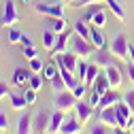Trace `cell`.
Instances as JSON below:
<instances>
[{"mask_svg":"<svg viewBox=\"0 0 134 134\" xmlns=\"http://www.w3.org/2000/svg\"><path fill=\"white\" fill-rule=\"evenodd\" d=\"M70 51L79 60H87V58H92L96 53V47L92 45V41H87V38L79 36L77 32H72V36H70Z\"/></svg>","mask_w":134,"mask_h":134,"instance_id":"1","label":"cell"},{"mask_svg":"<svg viewBox=\"0 0 134 134\" xmlns=\"http://www.w3.org/2000/svg\"><path fill=\"white\" fill-rule=\"evenodd\" d=\"M111 53H113V58L121 60V62L130 60V43H128L124 32H117L115 38L111 41Z\"/></svg>","mask_w":134,"mask_h":134,"instance_id":"2","label":"cell"},{"mask_svg":"<svg viewBox=\"0 0 134 134\" xmlns=\"http://www.w3.org/2000/svg\"><path fill=\"white\" fill-rule=\"evenodd\" d=\"M19 11L15 7L13 0H4V7H2V19H0V28H15L19 24Z\"/></svg>","mask_w":134,"mask_h":134,"instance_id":"3","label":"cell"},{"mask_svg":"<svg viewBox=\"0 0 134 134\" xmlns=\"http://www.w3.org/2000/svg\"><path fill=\"white\" fill-rule=\"evenodd\" d=\"M83 19L90 21V24L96 26V28H104V26H107V9H104V4H102V2L92 4V9L83 15Z\"/></svg>","mask_w":134,"mask_h":134,"instance_id":"4","label":"cell"},{"mask_svg":"<svg viewBox=\"0 0 134 134\" xmlns=\"http://www.w3.org/2000/svg\"><path fill=\"white\" fill-rule=\"evenodd\" d=\"M77 96L70 92V90H66V92H58L55 98H53V109L58 111H64V113H68L72 109H77Z\"/></svg>","mask_w":134,"mask_h":134,"instance_id":"5","label":"cell"},{"mask_svg":"<svg viewBox=\"0 0 134 134\" xmlns=\"http://www.w3.org/2000/svg\"><path fill=\"white\" fill-rule=\"evenodd\" d=\"M115 113H117V121H119V128L124 130H130L132 128V109L124 102V100H119V102L115 104Z\"/></svg>","mask_w":134,"mask_h":134,"instance_id":"6","label":"cell"},{"mask_svg":"<svg viewBox=\"0 0 134 134\" xmlns=\"http://www.w3.org/2000/svg\"><path fill=\"white\" fill-rule=\"evenodd\" d=\"M34 11L45 15V17H64V7L60 2L58 4H43V2H38V4H34Z\"/></svg>","mask_w":134,"mask_h":134,"instance_id":"7","label":"cell"},{"mask_svg":"<svg viewBox=\"0 0 134 134\" xmlns=\"http://www.w3.org/2000/svg\"><path fill=\"white\" fill-rule=\"evenodd\" d=\"M55 62L58 64H62V66H66L70 72H75L77 75V68H79V58L72 53V51H64V53H60V55H55Z\"/></svg>","mask_w":134,"mask_h":134,"instance_id":"8","label":"cell"},{"mask_svg":"<svg viewBox=\"0 0 134 134\" xmlns=\"http://www.w3.org/2000/svg\"><path fill=\"white\" fill-rule=\"evenodd\" d=\"M96 117L98 121H102L111 128H119V121H117V113H115V107H107L102 111H96Z\"/></svg>","mask_w":134,"mask_h":134,"instance_id":"9","label":"cell"},{"mask_svg":"<svg viewBox=\"0 0 134 134\" xmlns=\"http://www.w3.org/2000/svg\"><path fill=\"white\" fill-rule=\"evenodd\" d=\"M72 32H75V30H72ZM72 32H66V30H64L62 34H58V43H55V47L51 49V58H55V55H60V53H64V51H68Z\"/></svg>","mask_w":134,"mask_h":134,"instance_id":"10","label":"cell"},{"mask_svg":"<svg viewBox=\"0 0 134 134\" xmlns=\"http://www.w3.org/2000/svg\"><path fill=\"white\" fill-rule=\"evenodd\" d=\"M104 75H107V79H109L111 90H119V87H121L124 77H121V70L117 68L115 64H113V66H107V68H104Z\"/></svg>","mask_w":134,"mask_h":134,"instance_id":"11","label":"cell"},{"mask_svg":"<svg viewBox=\"0 0 134 134\" xmlns=\"http://www.w3.org/2000/svg\"><path fill=\"white\" fill-rule=\"evenodd\" d=\"M49 121H51V113L47 111H38L34 117H32V126H34V132H45L49 128Z\"/></svg>","mask_w":134,"mask_h":134,"instance_id":"12","label":"cell"},{"mask_svg":"<svg viewBox=\"0 0 134 134\" xmlns=\"http://www.w3.org/2000/svg\"><path fill=\"white\" fill-rule=\"evenodd\" d=\"M64 111H53L51 113V121H49V128H47V134H60L62 126H64Z\"/></svg>","mask_w":134,"mask_h":134,"instance_id":"13","label":"cell"},{"mask_svg":"<svg viewBox=\"0 0 134 134\" xmlns=\"http://www.w3.org/2000/svg\"><path fill=\"white\" fill-rule=\"evenodd\" d=\"M121 100V96L117 94L115 90H109L107 94H102V98H100V102H98V107H96V111H102V109H107V107H115L117 102Z\"/></svg>","mask_w":134,"mask_h":134,"instance_id":"14","label":"cell"},{"mask_svg":"<svg viewBox=\"0 0 134 134\" xmlns=\"http://www.w3.org/2000/svg\"><path fill=\"white\" fill-rule=\"evenodd\" d=\"M90 26H92V24H90ZM90 41H92V45H94L96 49H107V38H104V34H102V28L92 26V28H90Z\"/></svg>","mask_w":134,"mask_h":134,"instance_id":"15","label":"cell"},{"mask_svg":"<svg viewBox=\"0 0 134 134\" xmlns=\"http://www.w3.org/2000/svg\"><path fill=\"white\" fill-rule=\"evenodd\" d=\"M32 117L30 113H24L19 119H17V134H32L34 132V126H32Z\"/></svg>","mask_w":134,"mask_h":134,"instance_id":"16","label":"cell"},{"mask_svg":"<svg viewBox=\"0 0 134 134\" xmlns=\"http://www.w3.org/2000/svg\"><path fill=\"white\" fill-rule=\"evenodd\" d=\"M81 128H83L81 119H77V117H68V119L64 121V126H62L60 134H79V132H81Z\"/></svg>","mask_w":134,"mask_h":134,"instance_id":"17","label":"cell"},{"mask_svg":"<svg viewBox=\"0 0 134 134\" xmlns=\"http://www.w3.org/2000/svg\"><path fill=\"white\" fill-rule=\"evenodd\" d=\"M111 51H107V49H96L94 53V62L100 66V68H107V66H113V60H111Z\"/></svg>","mask_w":134,"mask_h":134,"instance_id":"18","label":"cell"},{"mask_svg":"<svg viewBox=\"0 0 134 134\" xmlns=\"http://www.w3.org/2000/svg\"><path fill=\"white\" fill-rule=\"evenodd\" d=\"M92 115H94V107L79 100V102H77V117L81 119V124H87V121L92 119Z\"/></svg>","mask_w":134,"mask_h":134,"instance_id":"19","label":"cell"},{"mask_svg":"<svg viewBox=\"0 0 134 134\" xmlns=\"http://www.w3.org/2000/svg\"><path fill=\"white\" fill-rule=\"evenodd\" d=\"M30 70H26V68H21V66H17V68L13 70V83L15 85H26V83L30 81Z\"/></svg>","mask_w":134,"mask_h":134,"instance_id":"20","label":"cell"},{"mask_svg":"<svg viewBox=\"0 0 134 134\" xmlns=\"http://www.w3.org/2000/svg\"><path fill=\"white\" fill-rule=\"evenodd\" d=\"M55 43H58V34H55L51 28H45L43 30V47L51 51V49L55 47Z\"/></svg>","mask_w":134,"mask_h":134,"instance_id":"21","label":"cell"},{"mask_svg":"<svg viewBox=\"0 0 134 134\" xmlns=\"http://www.w3.org/2000/svg\"><path fill=\"white\" fill-rule=\"evenodd\" d=\"M47 28H51L55 34H62L66 30V19L64 17H47Z\"/></svg>","mask_w":134,"mask_h":134,"instance_id":"22","label":"cell"},{"mask_svg":"<svg viewBox=\"0 0 134 134\" xmlns=\"http://www.w3.org/2000/svg\"><path fill=\"white\" fill-rule=\"evenodd\" d=\"M100 77V66L94 62V64H90V68H87V79H85V85L92 90L94 87V83H96V79Z\"/></svg>","mask_w":134,"mask_h":134,"instance_id":"23","label":"cell"},{"mask_svg":"<svg viewBox=\"0 0 134 134\" xmlns=\"http://www.w3.org/2000/svg\"><path fill=\"white\" fill-rule=\"evenodd\" d=\"M9 98H11V109H15V111H21V109H26V107H28L26 96H19L17 92H11V94H9Z\"/></svg>","mask_w":134,"mask_h":134,"instance_id":"24","label":"cell"},{"mask_svg":"<svg viewBox=\"0 0 134 134\" xmlns=\"http://www.w3.org/2000/svg\"><path fill=\"white\" fill-rule=\"evenodd\" d=\"M90 28H92V26H90L85 19H77L75 26H72V30L77 32V34L83 36V38H87V41H90Z\"/></svg>","mask_w":134,"mask_h":134,"instance_id":"25","label":"cell"},{"mask_svg":"<svg viewBox=\"0 0 134 134\" xmlns=\"http://www.w3.org/2000/svg\"><path fill=\"white\" fill-rule=\"evenodd\" d=\"M92 90H94V92H98V94H107V92L111 90L107 75H100V77L96 79V83H94V87H92Z\"/></svg>","mask_w":134,"mask_h":134,"instance_id":"26","label":"cell"},{"mask_svg":"<svg viewBox=\"0 0 134 134\" xmlns=\"http://www.w3.org/2000/svg\"><path fill=\"white\" fill-rule=\"evenodd\" d=\"M49 83H51V90H53L55 94H58V92H66V90H68V87H66V81H64V77H62L60 72H58V75H55L51 81H49Z\"/></svg>","mask_w":134,"mask_h":134,"instance_id":"27","label":"cell"},{"mask_svg":"<svg viewBox=\"0 0 134 134\" xmlns=\"http://www.w3.org/2000/svg\"><path fill=\"white\" fill-rule=\"evenodd\" d=\"M58 72H60V68H58V62H55V64H45V68H43V72H41V75H43V79L51 81Z\"/></svg>","mask_w":134,"mask_h":134,"instance_id":"28","label":"cell"},{"mask_svg":"<svg viewBox=\"0 0 134 134\" xmlns=\"http://www.w3.org/2000/svg\"><path fill=\"white\" fill-rule=\"evenodd\" d=\"M87 68H90V64L85 60H81L79 62V68H77V77H79L81 83H85V79H87Z\"/></svg>","mask_w":134,"mask_h":134,"instance_id":"29","label":"cell"},{"mask_svg":"<svg viewBox=\"0 0 134 134\" xmlns=\"http://www.w3.org/2000/svg\"><path fill=\"white\" fill-rule=\"evenodd\" d=\"M21 34H24V32H19L17 28H9V45L21 43Z\"/></svg>","mask_w":134,"mask_h":134,"instance_id":"30","label":"cell"},{"mask_svg":"<svg viewBox=\"0 0 134 134\" xmlns=\"http://www.w3.org/2000/svg\"><path fill=\"white\" fill-rule=\"evenodd\" d=\"M43 68H45V64H43L41 58H32V60H30V70L34 72V75H41Z\"/></svg>","mask_w":134,"mask_h":134,"instance_id":"31","label":"cell"},{"mask_svg":"<svg viewBox=\"0 0 134 134\" xmlns=\"http://www.w3.org/2000/svg\"><path fill=\"white\" fill-rule=\"evenodd\" d=\"M28 85H30V90L38 92V90L43 87V75H32V77H30V81H28Z\"/></svg>","mask_w":134,"mask_h":134,"instance_id":"32","label":"cell"},{"mask_svg":"<svg viewBox=\"0 0 134 134\" xmlns=\"http://www.w3.org/2000/svg\"><path fill=\"white\" fill-rule=\"evenodd\" d=\"M90 134H111V132H109L107 124H102V121H98V124H94V126L90 128Z\"/></svg>","mask_w":134,"mask_h":134,"instance_id":"33","label":"cell"},{"mask_svg":"<svg viewBox=\"0 0 134 134\" xmlns=\"http://www.w3.org/2000/svg\"><path fill=\"white\" fill-rule=\"evenodd\" d=\"M121 100H124V102H126L132 111H134V87H132V90H128V92L121 96Z\"/></svg>","mask_w":134,"mask_h":134,"instance_id":"34","label":"cell"},{"mask_svg":"<svg viewBox=\"0 0 134 134\" xmlns=\"http://www.w3.org/2000/svg\"><path fill=\"white\" fill-rule=\"evenodd\" d=\"M100 98H102V94H98V92H94V90H90V104L96 109L98 107V102H100Z\"/></svg>","mask_w":134,"mask_h":134,"instance_id":"35","label":"cell"},{"mask_svg":"<svg viewBox=\"0 0 134 134\" xmlns=\"http://www.w3.org/2000/svg\"><path fill=\"white\" fill-rule=\"evenodd\" d=\"M24 96H26V102H28V104H34V102H36V92H34V90H26Z\"/></svg>","mask_w":134,"mask_h":134,"instance_id":"36","label":"cell"},{"mask_svg":"<svg viewBox=\"0 0 134 134\" xmlns=\"http://www.w3.org/2000/svg\"><path fill=\"white\" fill-rule=\"evenodd\" d=\"M9 94H11V87H9V83L0 81V100H2L4 96H9Z\"/></svg>","mask_w":134,"mask_h":134,"instance_id":"37","label":"cell"},{"mask_svg":"<svg viewBox=\"0 0 134 134\" xmlns=\"http://www.w3.org/2000/svg\"><path fill=\"white\" fill-rule=\"evenodd\" d=\"M24 55H26L28 60L36 58V47H24Z\"/></svg>","mask_w":134,"mask_h":134,"instance_id":"38","label":"cell"},{"mask_svg":"<svg viewBox=\"0 0 134 134\" xmlns=\"http://www.w3.org/2000/svg\"><path fill=\"white\" fill-rule=\"evenodd\" d=\"M21 45L24 47H34V41H32L30 34H21Z\"/></svg>","mask_w":134,"mask_h":134,"instance_id":"39","label":"cell"},{"mask_svg":"<svg viewBox=\"0 0 134 134\" xmlns=\"http://www.w3.org/2000/svg\"><path fill=\"white\" fill-rule=\"evenodd\" d=\"M96 2H104V0H79L77 7H92V4H96ZM104 4H107V2H104Z\"/></svg>","mask_w":134,"mask_h":134,"instance_id":"40","label":"cell"},{"mask_svg":"<svg viewBox=\"0 0 134 134\" xmlns=\"http://www.w3.org/2000/svg\"><path fill=\"white\" fill-rule=\"evenodd\" d=\"M7 128H9V119H7V115H4V113H0V130L4 132Z\"/></svg>","mask_w":134,"mask_h":134,"instance_id":"41","label":"cell"},{"mask_svg":"<svg viewBox=\"0 0 134 134\" xmlns=\"http://www.w3.org/2000/svg\"><path fill=\"white\" fill-rule=\"evenodd\" d=\"M128 77H130V81L134 83V64H128Z\"/></svg>","mask_w":134,"mask_h":134,"instance_id":"42","label":"cell"},{"mask_svg":"<svg viewBox=\"0 0 134 134\" xmlns=\"http://www.w3.org/2000/svg\"><path fill=\"white\" fill-rule=\"evenodd\" d=\"M130 60H132V64H134V45H130Z\"/></svg>","mask_w":134,"mask_h":134,"instance_id":"43","label":"cell"},{"mask_svg":"<svg viewBox=\"0 0 134 134\" xmlns=\"http://www.w3.org/2000/svg\"><path fill=\"white\" fill-rule=\"evenodd\" d=\"M115 134H128V130H124V128H117V132Z\"/></svg>","mask_w":134,"mask_h":134,"instance_id":"44","label":"cell"},{"mask_svg":"<svg viewBox=\"0 0 134 134\" xmlns=\"http://www.w3.org/2000/svg\"><path fill=\"white\" fill-rule=\"evenodd\" d=\"M60 2H64V4H68V2H72V0H60Z\"/></svg>","mask_w":134,"mask_h":134,"instance_id":"45","label":"cell"},{"mask_svg":"<svg viewBox=\"0 0 134 134\" xmlns=\"http://www.w3.org/2000/svg\"><path fill=\"white\" fill-rule=\"evenodd\" d=\"M21 2H24V4H30V0H21Z\"/></svg>","mask_w":134,"mask_h":134,"instance_id":"46","label":"cell"},{"mask_svg":"<svg viewBox=\"0 0 134 134\" xmlns=\"http://www.w3.org/2000/svg\"><path fill=\"white\" fill-rule=\"evenodd\" d=\"M132 134H134V119H132Z\"/></svg>","mask_w":134,"mask_h":134,"instance_id":"47","label":"cell"},{"mask_svg":"<svg viewBox=\"0 0 134 134\" xmlns=\"http://www.w3.org/2000/svg\"><path fill=\"white\" fill-rule=\"evenodd\" d=\"M36 134H45V132H36Z\"/></svg>","mask_w":134,"mask_h":134,"instance_id":"48","label":"cell"},{"mask_svg":"<svg viewBox=\"0 0 134 134\" xmlns=\"http://www.w3.org/2000/svg\"><path fill=\"white\" fill-rule=\"evenodd\" d=\"M0 134H4V132H2V130H0Z\"/></svg>","mask_w":134,"mask_h":134,"instance_id":"49","label":"cell"},{"mask_svg":"<svg viewBox=\"0 0 134 134\" xmlns=\"http://www.w3.org/2000/svg\"><path fill=\"white\" fill-rule=\"evenodd\" d=\"M79 134H81V132H79Z\"/></svg>","mask_w":134,"mask_h":134,"instance_id":"50","label":"cell"}]
</instances>
